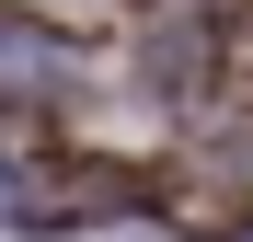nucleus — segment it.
Masks as SVG:
<instances>
[{
    "mask_svg": "<svg viewBox=\"0 0 253 242\" xmlns=\"http://www.w3.org/2000/svg\"><path fill=\"white\" fill-rule=\"evenodd\" d=\"M0 81H12V93H23V81L46 93V81H58V47H46V35H12V23H0Z\"/></svg>",
    "mask_w": 253,
    "mask_h": 242,
    "instance_id": "f257e3e1",
    "label": "nucleus"
}]
</instances>
